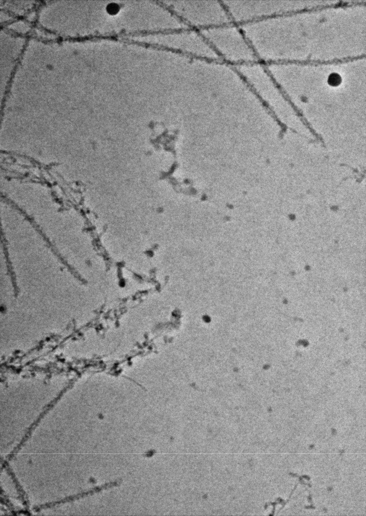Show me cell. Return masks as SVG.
Returning <instances> with one entry per match:
<instances>
[{"instance_id": "cell-1", "label": "cell", "mask_w": 366, "mask_h": 516, "mask_svg": "<svg viewBox=\"0 0 366 516\" xmlns=\"http://www.w3.org/2000/svg\"><path fill=\"white\" fill-rule=\"evenodd\" d=\"M200 31L225 62L237 66L258 60L240 25L231 21Z\"/></svg>"}, {"instance_id": "cell-2", "label": "cell", "mask_w": 366, "mask_h": 516, "mask_svg": "<svg viewBox=\"0 0 366 516\" xmlns=\"http://www.w3.org/2000/svg\"><path fill=\"white\" fill-rule=\"evenodd\" d=\"M169 7L187 27L199 30L231 21L223 1H200Z\"/></svg>"}, {"instance_id": "cell-3", "label": "cell", "mask_w": 366, "mask_h": 516, "mask_svg": "<svg viewBox=\"0 0 366 516\" xmlns=\"http://www.w3.org/2000/svg\"><path fill=\"white\" fill-rule=\"evenodd\" d=\"M341 81L340 75L336 73L331 74L328 79V83L332 86L339 85Z\"/></svg>"}]
</instances>
